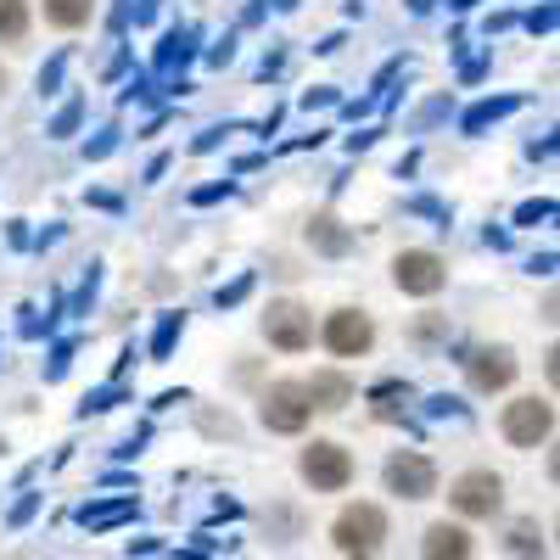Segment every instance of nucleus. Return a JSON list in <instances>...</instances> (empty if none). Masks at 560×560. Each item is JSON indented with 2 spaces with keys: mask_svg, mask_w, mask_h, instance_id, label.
<instances>
[{
  "mask_svg": "<svg viewBox=\"0 0 560 560\" xmlns=\"http://www.w3.org/2000/svg\"><path fill=\"white\" fill-rule=\"evenodd\" d=\"M448 504L459 522H493L504 510V477L488 471V465H477V471H459L448 482Z\"/></svg>",
  "mask_w": 560,
  "mask_h": 560,
  "instance_id": "f03ea898",
  "label": "nucleus"
},
{
  "mask_svg": "<svg viewBox=\"0 0 560 560\" xmlns=\"http://www.w3.org/2000/svg\"><path fill=\"white\" fill-rule=\"evenodd\" d=\"M28 39V0H0V45Z\"/></svg>",
  "mask_w": 560,
  "mask_h": 560,
  "instance_id": "dca6fc26",
  "label": "nucleus"
},
{
  "mask_svg": "<svg viewBox=\"0 0 560 560\" xmlns=\"http://www.w3.org/2000/svg\"><path fill=\"white\" fill-rule=\"evenodd\" d=\"M308 247H314V253H325V258H342V253L353 247V236L342 230V219H337V213H314V224H308Z\"/></svg>",
  "mask_w": 560,
  "mask_h": 560,
  "instance_id": "ddd939ff",
  "label": "nucleus"
},
{
  "mask_svg": "<svg viewBox=\"0 0 560 560\" xmlns=\"http://www.w3.org/2000/svg\"><path fill=\"white\" fill-rule=\"evenodd\" d=\"M331 544H337L342 560H376L387 549V510L370 504V499L342 504V516L331 522Z\"/></svg>",
  "mask_w": 560,
  "mask_h": 560,
  "instance_id": "f257e3e1",
  "label": "nucleus"
},
{
  "mask_svg": "<svg viewBox=\"0 0 560 560\" xmlns=\"http://www.w3.org/2000/svg\"><path fill=\"white\" fill-rule=\"evenodd\" d=\"M516 353H510L504 342L493 348H471V359H465V382H471L477 393H504L510 382H516Z\"/></svg>",
  "mask_w": 560,
  "mask_h": 560,
  "instance_id": "9d476101",
  "label": "nucleus"
},
{
  "mask_svg": "<svg viewBox=\"0 0 560 560\" xmlns=\"http://www.w3.org/2000/svg\"><path fill=\"white\" fill-rule=\"evenodd\" d=\"M393 287L409 292V298H438L448 287V264L432 247H409V253L393 258Z\"/></svg>",
  "mask_w": 560,
  "mask_h": 560,
  "instance_id": "6e6552de",
  "label": "nucleus"
},
{
  "mask_svg": "<svg viewBox=\"0 0 560 560\" xmlns=\"http://www.w3.org/2000/svg\"><path fill=\"white\" fill-rule=\"evenodd\" d=\"M258 325H264V342L280 348V353H303V348L314 342V314H308L298 298H275Z\"/></svg>",
  "mask_w": 560,
  "mask_h": 560,
  "instance_id": "423d86ee",
  "label": "nucleus"
},
{
  "mask_svg": "<svg viewBox=\"0 0 560 560\" xmlns=\"http://www.w3.org/2000/svg\"><path fill=\"white\" fill-rule=\"evenodd\" d=\"M504 544H510V555H516V560H544V527H538L533 516H522V522H510Z\"/></svg>",
  "mask_w": 560,
  "mask_h": 560,
  "instance_id": "2eb2a0df",
  "label": "nucleus"
},
{
  "mask_svg": "<svg viewBox=\"0 0 560 560\" xmlns=\"http://www.w3.org/2000/svg\"><path fill=\"white\" fill-rule=\"evenodd\" d=\"M39 12H45L51 28L73 34V28H84L90 18H96V0H39Z\"/></svg>",
  "mask_w": 560,
  "mask_h": 560,
  "instance_id": "4468645a",
  "label": "nucleus"
},
{
  "mask_svg": "<svg viewBox=\"0 0 560 560\" xmlns=\"http://www.w3.org/2000/svg\"><path fill=\"white\" fill-rule=\"evenodd\" d=\"M258 420L269 432H280V438H298L314 420V404H308L303 382H269L264 398H258Z\"/></svg>",
  "mask_w": 560,
  "mask_h": 560,
  "instance_id": "20e7f679",
  "label": "nucleus"
},
{
  "mask_svg": "<svg viewBox=\"0 0 560 560\" xmlns=\"http://www.w3.org/2000/svg\"><path fill=\"white\" fill-rule=\"evenodd\" d=\"M319 342L337 359H359V353L376 348V319H370L364 308H331L325 325H319Z\"/></svg>",
  "mask_w": 560,
  "mask_h": 560,
  "instance_id": "0eeeda50",
  "label": "nucleus"
},
{
  "mask_svg": "<svg viewBox=\"0 0 560 560\" xmlns=\"http://www.w3.org/2000/svg\"><path fill=\"white\" fill-rule=\"evenodd\" d=\"M382 482L393 499H432L438 493V465L415 448H398L387 465H382Z\"/></svg>",
  "mask_w": 560,
  "mask_h": 560,
  "instance_id": "1a4fd4ad",
  "label": "nucleus"
},
{
  "mask_svg": "<svg viewBox=\"0 0 560 560\" xmlns=\"http://www.w3.org/2000/svg\"><path fill=\"white\" fill-rule=\"evenodd\" d=\"M477 538L465 522H432L427 533H420V560H471Z\"/></svg>",
  "mask_w": 560,
  "mask_h": 560,
  "instance_id": "9b49d317",
  "label": "nucleus"
},
{
  "mask_svg": "<svg viewBox=\"0 0 560 560\" xmlns=\"http://www.w3.org/2000/svg\"><path fill=\"white\" fill-rule=\"evenodd\" d=\"M499 432H504L510 448H538V443H549V438H555V404L538 398V393H533V398H516V404H504Z\"/></svg>",
  "mask_w": 560,
  "mask_h": 560,
  "instance_id": "39448f33",
  "label": "nucleus"
},
{
  "mask_svg": "<svg viewBox=\"0 0 560 560\" xmlns=\"http://www.w3.org/2000/svg\"><path fill=\"white\" fill-rule=\"evenodd\" d=\"M298 477L314 488V493H342L353 482V454L331 438H314L303 454H298Z\"/></svg>",
  "mask_w": 560,
  "mask_h": 560,
  "instance_id": "7ed1b4c3",
  "label": "nucleus"
},
{
  "mask_svg": "<svg viewBox=\"0 0 560 560\" xmlns=\"http://www.w3.org/2000/svg\"><path fill=\"white\" fill-rule=\"evenodd\" d=\"M303 393H308V404H314L319 415H337V409L353 404V382L342 376V370H314V376L303 382Z\"/></svg>",
  "mask_w": 560,
  "mask_h": 560,
  "instance_id": "f8f14e48",
  "label": "nucleus"
},
{
  "mask_svg": "<svg viewBox=\"0 0 560 560\" xmlns=\"http://www.w3.org/2000/svg\"><path fill=\"white\" fill-rule=\"evenodd\" d=\"M0 90H7V68H0Z\"/></svg>",
  "mask_w": 560,
  "mask_h": 560,
  "instance_id": "f3484780",
  "label": "nucleus"
}]
</instances>
